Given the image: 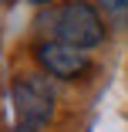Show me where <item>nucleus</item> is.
<instances>
[{
  "mask_svg": "<svg viewBox=\"0 0 128 132\" xmlns=\"http://www.w3.org/2000/svg\"><path fill=\"white\" fill-rule=\"evenodd\" d=\"M10 102H14L17 132H41V129L51 125V119L57 112L54 85L44 75H20L10 88Z\"/></svg>",
  "mask_w": 128,
  "mask_h": 132,
  "instance_id": "1",
  "label": "nucleus"
},
{
  "mask_svg": "<svg viewBox=\"0 0 128 132\" xmlns=\"http://www.w3.org/2000/svg\"><path fill=\"white\" fill-rule=\"evenodd\" d=\"M41 24L51 31V41H64L74 47H84V51H91L105 41V20L84 0H71V4L57 7L54 14H44Z\"/></svg>",
  "mask_w": 128,
  "mask_h": 132,
  "instance_id": "2",
  "label": "nucleus"
},
{
  "mask_svg": "<svg viewBox=\"0 0 128 132\" xmlns=\"http://www.w3.org/2000/svg\"><path fill=\"white\" fill-rule=\"evenodd\" d=\"M37 64L51 75V78H64V81H74L91 71V54L84 47H74V44H64V41H44L37 44L34 51Z\"/></svg>",
  "mask_w": 128,
  "mask_h": 132,
  "instance_id": "3",
  "label": "nucleus"
},
{
  "mask_svg": "<svg viewBox=\"0 0 128 132\" xmlns=\"http://www.w3.org/2000/svg\"><path fill=\"white\" fill-rule=\"evenodd\" d=\"M101 14L115 27H128V0H101Z\"/></svg>",
  "mask_w": 128,
  "mask_h": 132,
  "instance_id": "4",
  "label": "nucleus"
},
{
  "mask_svg": "<svg viewBox=\"0 0 128 132\" xmlns=\"http://www.w3.org/2000/svg\"><path fill=\"white\" fill-rule=\"evenodd\" d=\"M34 4H51V0H34Z\"/></svg>",
  "mask_w": 128,
  "mask_h": 132,
  "instance_id": "5",
  "label": "nucleus"
}]
</instances>
